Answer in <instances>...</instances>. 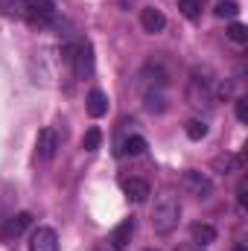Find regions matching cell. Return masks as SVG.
<instances>
[{"instance_id":"1","label":"cell","mask_w":248,"mask_h":251,"mask_svg":"<svg viewBox=\"0 0 248 251\" xmlns=\"http://www.w3.org/2000/svg\"><path fill=\"white\" fill-rule=\"evenodd\" d=\"M178 219H181V201L173 190H164L152 207V228L158 234H170V231H175Z\"/></svg>"},{"instance_id":"2","label":"cell","mask_w":248,"mask_h":251,"mask_svg":"<svg viewBox=\"0 0 248 251\" xmlns=\"http://www.w3.org/2000/svg\"><path fill=\"white\" fill-rule=\"evenodd\" d=\"M187 100L190 105L201 108L213 100V79H210V70H193V79H190V88H187Z\"/></svg>"},{"instance_id":"3","label":"cell","mask_w":248,"mask_h":251,"mask_svg":"<svg viewBox=\"0 0 248 251\" xmlns=\"http://www.w3.org/2000/svg\"><path fill=\"white\" fill-rule=\"evenodd\" d=\"M21 15L29 26H47L56 18V0H24Z\"/></svg>"},{"instance_id":"4","label":"cell","mask_w":248,"mask_h":251,"mask_svg":"<svg viewBox=\"0 0 248 251\" xmlns=\"http://www.w3.org/2000/svg\"><path fill=\"white\" fill-rule=\"evenodd\" d=\"M181 190H184L187 196H193V199H207V196L213 193V181H210L204 173L190 170V173L181 176Z\"/></svg>"},{"instance_id":"5","label":"cell","mask_w":248,"mask_h":251,"mask_svg":"<svg viewBox=\"0 0 248 251\" xmlns=\"http://www.w3.org/2000/svg\"><path fill=\"white\" fill-rule=\"evenodd\" d=\"M56 149H59V131L56 128H41L38 131V140H35V155L41 161H53Z\"/></svg>"},{"instance_id":"6","label":"cell","mask_w":248,"mask_h":251,"mask_svg":"<svg viewBox=\"0 0 248 251\" xmlns=\"http://www.w3.org/2000/svg\"><path fill=\"white\" fill-rule=\"evenodd\" d=\"M134 231H137V222H134V219H123L120 225H114V231H111V237H108L111 249L114 251H125L128 249V243H131V237H134Z\"/></svg>"},{"instance_id":"7","label":"cell","mask_w":248,"mask_h":251,"mask_svg":"<svg viewBox=\"0 0 248 251\" xmlns=\"http://www.w3.org/2000/svg\"><path fill=\"white\" fill-rule=\"evenodd\" d=\"M29 251H59V234L53 228H38L29 237Z\"/></svg>"},{"instance_id":"8","label":"cell","mask_w":248,"mask_h":251,"mask_svg":"<svg viewBox=\"0 0 248 251\" xmlns=\"http://www.w3.org/2000/svg\"><path fill=\"white\" fill-rule=\"evenodd\" d=\"M140 26L146 29V32H164V26H167V18H164V12L161 9H155V6H146L143 12H140Z\"/></svg>"},{"instance_id":"9","label":"cell","mask_w":248,"mask_h":251,"mask_svg":"<svg viewBox=\"0 0 248 251\" xmlns=\"http://www.w3.org/2000/svg\"><path fill=\"white\" fill-rule=\"evenodd\" d=\"M29 225H32V216H29V213H12V216L3 222V237H6V240H15V237H21Z\"/></svg>"},{"instance_id":"10","label":"cell","mask_w":248,"mask_h":251,"mask_svg":"<svg viewBox=\"0 0 248 251\" xmlns=\"http://www.w3.org/2000/svg\"><path fill=\"white\" fill-rule=\"evenodd\" d=\"M73 64H76V76H91V70H94V56H91V44H76V50H73Z\"/></svg>"},{"instance_id":"11","label":"cell","mask_w":248,"mask_h":251,"mask_svg":"<svg viewBox=\"0 0 248 251\" xmlns=\"http://www.w3.org/2000/svg\"><path fill=\"white\" fill-rule=\"evenodd\" d=\"M123 193L128 201H146L152 190H149L146 178H123Z\"/></svg>"},{"instance_id":"12","label":"cell","mask_w":248,"mask_h":251,"mask_svg":"<svg viewBox=\"0 0 248 251\" xmlns=\"http://www.w3.org/2000/svg\"><path fill=\"white\" fill-rule=\"evenodd\" d=\"M88 114L91 117H105L108 114V97L102 91H91L88 94Z\"/></svg>"},{"instance_id":"13","label":"cell","mask_w":248,"mask_h":251,"mask_svg":"<svg viewBox=\"0 0 248 251\" xmlns=\"http://www.w3.org/2000/svg\"><path fill=\"white\" fill-rule=\"evenodd\" d=\"M193 243H198V246H210L213 240H216V231H213V225H193Z\"/></svg>"},{"instance_id":"14","label":"cell","mask_w":248,"mask_h":251,"mask_svg":"<svg viewBox=\"0 0 248 251\" xmlns=\"http://www.w3.org/2000/svg\"><path fill=\"white\" fill-rule=\"evenodd\" d=\"M123 155H143L146 152V137H140V134H128L123 140V149H120Z\"/></svg>"},{"instance_id":"15","label":"cell","mask_w":248,"mask_h":251,"mask_svg":"<svg viewBox=\"0 0 248 251\" xmlns=\"http://www.w3.org/2000/svg\"><path fill=\"white\" fill-rule=\"evenodd\" d=\"M237 164H240V158H234V155H222V158L213 161V170L222 173V176H231V173L237 170Z\"/></svg>"},{"instance_id":"16","label":"cell","mask_w":248,"mask_h":251,"mask_svg":"<svg viewBox=\"0 0 248 251\" xmlns=\"http://www.w3.org/2000/svg\"><path fill=\"white\" fill-rule=\"evenodd\" d=\"M240 15V3L237 0H219L216 3V18H237Z\"/></svg>"},{"instance_id":"17","label":"cell","mask_w":248,"mask_h":251,"mask_svg":"<svg viewBox=\"0 0 248 251\" xmlns=\"http://www.w3.org/2000/svg\"><path fill=\"white\" fill-rule=\"evenodd\" d=\"M99 140H102V131H99L97 126H91V128L85 131V137H82V146H85L88 152H94V149H99Z\"/></svg>"},{"instance_id":"18","label":"cell","mask_w":248,"mask_h":251,"mask_svg":"<svg viewBox=\"0 0 248 251\" xmlns=\"http://www.w3.org/2000/svg\"><path fill=\"white\" fill-rule=\"evenodd\" d=\"M178 9H181V15H184V18L196 21V18H198V12H201V0H178Z\"/></svg>"},{"instance_id":"19","label":"cell","mask_w":248,"mask_h":251,"mask_svg":"<svg viewBox=\"0 0 248 251\" xmlns=\"http://www.w3.org/2000/svg\"><path fill=\"white\" fill-rule=\"evenodd\" d=\"M228 38L237 41V44H246L248 41V26L246 24H231V26H228Z\"/></svg>"},{"instance_id":"20","label":"cell","mask_w":248,"mask_h":251,"mask_svg":"<svg viewBox=\"0 0 248 251\" xmlns=\"http://www.w3.org/2000/svg\"><path fill=\"white\" fill-rule=\"evenodd\" d=\"M21 9H24V0H0V15H6V18L21 15Z\"/></svg>"},{"instance_id":"21","label":"cell","mask_w":248,"mask_h":251,"mask_svg":"<svg viewBox=\"0 0 248 251\" xmlns=\"http://www.w3.org/2000/svg\"><path fill=\"white\" fill-rule=\"evenodd\" d=\"M204 134H207V126L201 123V120H190L187 123V137L190 140H201Z\"/></svg>"},{"instance_id":"22","label":"cell","mask_w":248,"mask_h":251,"mask_svg":"<svg viewBox=\"0 0 248 251\" xmlns=\"http://www.w3.org/2000/svg\"><path fill=\"white\" fill-rule=\"evenodd\" d=\"M237 117H240L243 123H248V100H246V97H240V100H237Z\"/></svg>"},{"instance_id":"23","label":"cell","mask_w":248,"mask_h":251,"mask_svg":"<svg viewBox=\"0 0 248 251\" xmlns=\"http://www.w3.org/2000/svg\"><path fill=\"white\" fill-rule=\"evenodd\" d=\"M234 251H248V249H246V246H243V243H240V246H237V249H234Z\"/></svg>"},{"instance_id":"24","label":"cell","mask_w":248,"mask_h":251,"mask_svg":"<svg viewBox=\"0 0 248 251\" xmlns=\"http://www.w3.org/2000/svg\"><path fill=\"white\" fill-rule=\"evenodd\" d=\"M146 251H155V249H146Z\"/></svg>"},{"instance_id":"25","label":"cell","mask_w":248,"mask_h":251,"mask_svg":"<svg viewBox=\"0 0 248 251\" xmlns=\"http://www.w3.org/2000/svg\"><path fill=\"white\" fill-rule=\"evenodd\" d=\"M198 251H201V249H198Z\"/></svg>"}]
</instances>
